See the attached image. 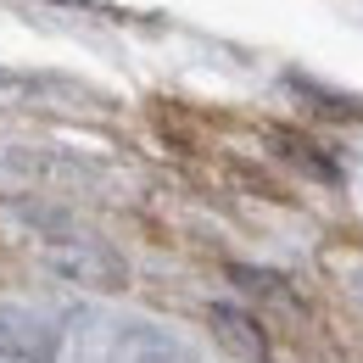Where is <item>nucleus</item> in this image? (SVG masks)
<instances>
[{"instance_id": "obj_1", "label": "nucleus", "mask_w": 363, "mask_h": 363, "mask_svg": "<svg viewBox=\"0 0 363 363\" xmlns=\"http://www.w3.org/2000/svg\"><path fill=\"white\" fill-rule=\"evenodd\" d=\"M213 324H218V335L229 341V352H240L246 363H263V358H269L263 330H257L246 313H235V308H213Z\"/></svg>"}]
</instances>
